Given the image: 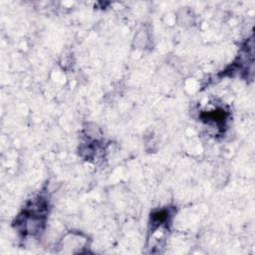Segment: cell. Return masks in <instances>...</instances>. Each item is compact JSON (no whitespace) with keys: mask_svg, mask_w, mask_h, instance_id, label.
Wrapping results in <instances>:
<instances>
[{"mask_svg":"<svg viewBox=\"0 0 255 255\" xmlns=\"http://www.w3.org/2000/svg\"><path fill=\"white\" fill-rule=\"evenodd\" d=\"M48 201L42 195L32 199L16 219V227L24 236H38L45 227Z\"/></svg>","mask_w":255,"mask_h":255,"instance_id":"1","label":"cell"},{"mask_svg":"<svg viewBox=\"0 0 255 255\" xmlns=\"http://www.w3.org/2000/svg\"><path fill=\"white\" fill-rule=\"evenodd\" d=\"M89 246L88 237L79 231H70L63 236L60 246L65 253H81Z\"/></svg>","mask_w":255,"mask_h":255,"instance_id":"2","label":"cell"}]
</instances>
